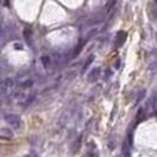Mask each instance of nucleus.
<instances>
[{
  "label": "nucleus",
  "instance_id": "obj_1",
  "mask_svg": "<svg viewBox=\"0 0 157 157\" xmlns=\"http://www.w3.org/2000/svg\"><path fill=\"white\" fill-rule=\"evenodd\" d=\"M4 119L7 121V124H10L15 128L20 127V118H19V115H16V114H7V115H4Z\"/></svg>",
  "mask_w": 157,
  "mask_h": 157
},
{
  "label": "nucleus",
  "instance_id": "obj_2",
  "mask_svg": "<svg viewBox=\"0 0 157 157\" xmlns=\"http://www.w3.org/2000/svg\"><path fill=\"white\" fill-rule=\"evenodd\" d=\"M12 87H13V80H12L10 77L4 79V80L1 82V93H3V95H4L6 92L9 93V92L12 90Z\"/></svg>",
  "mask_w": 157,
  "mask_h": 157
},
{
  "label": "nucleus",
  "instance_id": "obj_3",
  "mask_svg": "<svg viewBox=\"0 0 157 157\" xmlns=\"http://www.w3.org/2000/svg\"><path fill=\"white\" fill-rule=\"evenodd\" d=\"M99 77H101V69H99V67H95V69L87 74V82L93 83V82H96Z\"/></svg>",
  "mask_w": 157,
  "mask_h": 157
},
{
  "label": "nucleus",
  "instance_id": "obj_4",
  "mask_svg": "<svg viewBox=\"0 0 157 157\" xmlns=\"http://www.w3.org/2000/svg\"><path fill=\"white\" fill-rule=\"evenodd\" d=\"M125 39H127V34H125L124 31H119V32L116 34V36H115V47H116V48H121L122 44L125 42Z\"/></svg>",
  "mask_w": 157,
  "mask_h": 157
},
{
  "label": "nucleus",
  "instance_id": "obj_5",
  "mask_svg": "<svg viewBox=\"0 0 157 157\" xmlns=\"http://www.w3.org/2000/svg\"><path fill=\"white\" fill-rule=\"evenodd\" d=\"M86 45V39H80L79 41V44L76 45V48H74V51H73V57H76V55H79L82 50H83V47Z\"/></svg>",
  "mask_w": 157,
  "mask_h": 157
},
{
  "label": "nucleus",
  "instance_id": "obj_6",
  "mask_svg": "<svg viewBox=\"0 0 157 157\" xmlns=\"http://www.w3.org/2000/svg\"><path fill=\"white\" fill-rule=\"evenodd\" d=\"M41 63H42V66H44L45 69H48V67L51 66V57H50V55H42V57H41Z\"/></svg>",
  "mask_w": 157,
  "mask_h": 157
},
{
  "label": "nucleus",
  "instance_id": "obj_7",
  "mask_svg": "<svg viewBox=\"0 0 157 157\" xmlns=\"http://www.w3.org/2000/svg\"><path fill=\"white\" fill-rule=\"evenodd\" d=\"M1 137L3 138H12L13 137V132L7 128H1Z\"/></svg>",
  "mask_w": 157,
  "mask_h": 157
},
{
  "label": "nucleus",
  "instance_id": "obj_8",
  "mask_svg": "<svg viewBox=\"0 0 157 157\" xmlns=\"http://www.w3.org/2000/svg\"><path fill=\"white\" fill-rule=\"evenodd\" d=\"M23 36H25L26 42H29V44H31V36H32V31H31L29 28H25V29H23Z\"/></svg>",
  "mask_w": 157,
  "mask_h": 157
},
{
  "label": "nucleus",
  "instance_id": "obj_9",
  "mask_svg": "<svg viewBox=\"0 0 157 157\" xmlns=\"http://www.w3.org/2000/svg\"><path fill=\"white\" fill-rule=\"evenodd\" d=\"M93 60H95V55H89V58L86 60V63H85V66H83V73H85V71L87 70V67L93 63Z\"/></svg>",
  "mask_w": 157,
  "mask_h": 157
},
{
  "label": "nucleus",
  "instance_id": "obj_10",
  "mask_svg": "<svg viewBox=\"0 0 157 157\" xmlns=\"http://www.w3.org/2000/svg\"><path fill=\"white\" fill-rule=\"evenodd\" d=\"M144 114H145V112H144V109H138V112H137V119H135V124L144 119Z\"/></svg>",
  "mask_w": 157,
  "mask_h": 157
},
{
  "label": "nucleus",
  "instance_id": "obj_11",
  "mask_svg": "<svg viewBox=\"0 0 157 157\" xmlns=\"http://www.w3.org/2000/svg\"><path fill=\"white\" fill-rule=\"evenodd\" d=\"M32 85H34V82H32V80H26V82H23L20 86L23 87V89H28V87H32Z\"/></svg>",
  "mask_w": 157,
  "mask_h": 157
},
{
  "label": "nucleus",
  "instance_id": "obj_12",
  "mask_svg": "<svg viewBox=\"0 0 157 157\" xmlns=\"http://www.w3.org/2000/svg\"><path fill=\"white\" fill-rule=\"evenodd\" d=\"M80 143H82V137H79V140H77V141L74 143V151L80 148Z\"/></svg>",
  "mask_w": 157,
  "mask_h": 157
},
{
  "label": "nucleus",
  "instance_id": "obj_13",
  "mask_svg": "<svg viewBox=\"0 0 157 157\" xmlns=\"http://www.w3.org/2000/svg\"><path fill=\"white\" fill-rule=\"evenodd\" d=\"M86 157H98V153L96 151H90V153H87Z\"/></svg>",
  "mask_w": 157,
  "mask_h": 157
},
{
  "label": "nucleus",
  "instance_id": "obj_14",
  "mask_svg": "<svg viewBox=\"0 0 157 157\" xmlns=\"http://www.w3.org/2000/svg\"><path fill=\"white\" fill-rule=\"evenodd\" d=\"M143 96H144V90H141V92H140V96H138V101H137V102H140V101L143 99ZM137 102H135V103H137Z\"/></svg>",
  "mask_w": 157,
  "mask_h": 157
},
{
  "label": "nucleus",
  "instance_id": "obj_15",
  "mask_svg": "<svg viewBox=\"0 0 157 157\" xmlns=\"http://www.w3.org/2000/svg\"><path fill=\"white\" fill-rule=\"evenodd\" d=\"M29 157H38V154L35 153L34 150H31V153H29Z\"/></svg>",
  "mask_w": 157,
  "mask_h": 157
},
{
  "label": "nucleus",
  "instance_id": "obj_16",
  "mask_svg": "<svg viewBox=\"0 0 157 157\" xmlns=\"http://www.w3.org/2000/svg\"><path fill=\"white\" fill-rule=\"evenodd\" d=\"M111 73H112L111 69H108V70H106V73H105V76H106V77H109V76H111Z\"/></svg>",
  "mask_w": 157,
  "mask_h": 157
}]
</instances>
